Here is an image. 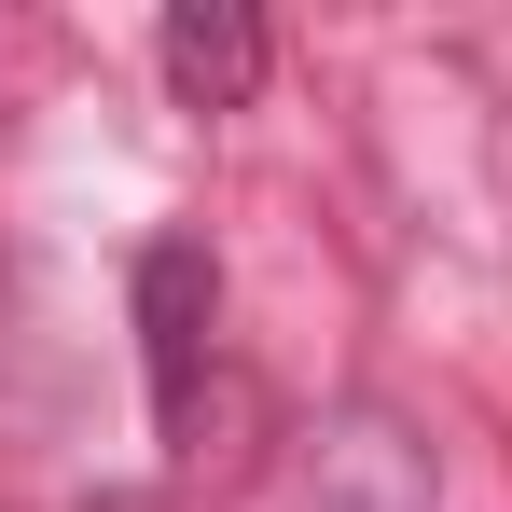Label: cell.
Returning a JSON list of instances; mask_svg holds the SVG:
<instances>
[{
    "instance_id": "cell-1",
    "label": "cell",
    "mask_w": 512,
    "mask_h": 512,
    "mask_svg": "<svg viewBox=\"0 0 512 512\" xmlns=\"http://www.w3.org/2000/svg\"><path fill=\"white\" fill-rule=\"evenodd\" d=\"M208 305H222V277L194 236H153L139 250V346H153V416L167 443H194V388H208Z\"/></svg>"
},
{
    "instance_id": "cell-2",
    "label": "cell",
    "mask_w": 512,
    "mask_h": 512,
    "mask_svg": "<svg viewBox=\"0 0 512 512\" xmlns=\"http://www.w3.org/2000/svg\"><path fill=\"white\" fill-rule=\"evenodd\" d=\"M167 84L194 97V111H236V97L263 84V28L250 14H167Z\"/></svg>"
}]
</instances>
